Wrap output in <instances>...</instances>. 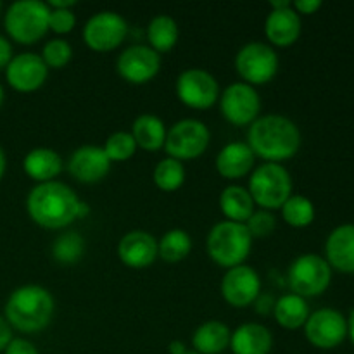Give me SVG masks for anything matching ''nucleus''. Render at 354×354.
<instances>
[{
	"label": "nucleus",
	"mask_w": 354,
	"mask_h": 354,
	"mask_svg": "<svg viewBox=\"0 0 354 354\" xmlns=\"http://www.w3.org/2000/svg\"><path fill=\"white\" fill-rule=\"evenodd\" d=\"M280 209H282V218L290 227L303 228L313 223L315 220V204L301 194L296 196L292 194Z\"/></svg>",
	"instance_id": "nucleus-31"
},
{
	"label": "nucleus",
	"mask_w": 354,
	"mask_h": 354,
	"mask_svg": "<svg viewBox=\"0 0 354 354\" xmlns=\"http://www.w3.org/2000/svg\"><path fill=\"white\" fill-rule=\"evenodd\" d=\"M175 88L178 99L194 109H207L220 99L218 80L203 68H189L180 73Z\"/></svg>",
	"instance_id": "nucleus-12"
},
{
	"label": "nucleus",
	"mask_w": 354,
	"mask_h": 354,
	"mask_svg": "<svg viewBox=\"0 0 354 354\" xmlns=\"http://www.w3.org/2000/svg\"><path fill=\"white\" fill-rule=\"evenodd\" d=\"M254 303H256V310H258L259 313H268V311L273 310V306H275V301H273L270 296H263V294H259L258 299H256Z\"/></svg>",
	"instance_id": "nucleus-41"
},
{
	"label": "nucleus",
	"mask_w": 354,
	"mask_h": 354,
	"mask_svg": "<svg viewBox=\"0 0 354 354\" xmlns=\"http://www.w3.org/2000/svg\"><path fill=\"white\" fill-rule=\"evenodd\" d=\"M185 354H199V353H196V351H187Z\"/></svg>",
	"instance_id": "nucleus-49"
},
{
	"label": "nucleus",
	"mask_w": 354,
	"mask_h": 354,
	"mask_svg": "<svg viewBox=\"0 0 354 354\" xmlns=\"http://www.w3.org/2000/svg\"><path fill=\"white\" fill-rule=\"evenodd\" d=\"M220 109L228 123L245 127L259 118L261 97L249 83H232L223 90V93H220Z\"/></svg>",
	"instance_id": "nucleus-10"
},
{
	"label": "nucleus",
	"mask_w": 354,
	"mask_h": 354,
	"mask_svg": "<svg viewBox=\"0 0 354 354\" xmlns=\"http://www.w3.org/2000/svg\"><path fill=\"white\" fill-rule=\"evenodd\" d=\"M68 169L78 182L95 183L109 173L111 161L99 145H82L73 151L68 161Z\"/></svg>",
	"instance_id": "nucleus-17"
},
{
	"label": "nucleus",
	"mask_w": 354,
	"mask_h": 354,
	"mask_svg": "<svg viewBox=\"0 0 354 354\" xmlns=\"http://www.w3.org/2000/svg\"><path fill=\"white\" fill-rule=\"evenodd\" d=\"M327 263L339 272L354 273V225L346 223L330 232L325 244Z\"/></svg>",
	"instance_id": "nucleus-20"
},
{
	"label": "nucleus",
	"mask_w": 354,
	"mask_h": 354,
	"mask_svg": "<svg viewBox=\"0 0 354 354\" xmlns=\"http://www.w3.org/2000/svg\"><path fill=\"white\" fill-rule=\"evenodd\" d=\"M6 166H7V158H6V152H3V149L0 147V180H2L3 173H6Z\"/></svg>",
	"instance_id": "nucleus-46"
},
{
	"label": "nucleus",
	"mask_w": 354,
	"mask_h": 354,
	"mask_svg": "<svg viewBox=\"0 0 354 354\" xmlns=\"http://www.w3.org/2000/svg\"><path fill=\"white\" fill-rule=\"evenodd\" d=\"M279 54L265 41H249L235 55V68L249 85H265L279 71Z\"/></svg>",
	"instance_id": "nucleus-9"
},
{
	"label": "nucleus",
	"mask_w": 354,
	"mask_h": 354,
	"mask_svg": "<svg viewBox=\"0 0 354 354\" xmlns=\"http://www.w3.org/2000/svg\"><path fill=\"white\" fill-rule=\"evenodd\" d=\"M73 57V47L64 38H52L44 45L41 59L47 64V68L59 69L68 64Z\"/></svg>",
	"instance_id": "nucleus-34"
},
{
	"label": "nucleus",
	"mask_w": 354,
	"mask_h": 354,
	"mask_svg": "<svg viewBox=\"0 0 354 354\" xmlns=\"http://www.w3.org/2000/svg\"><path fill=\"white\" fill-rule=\"evenodd\" d=\"M10 59H12V45L6 37L0 35V69L7 68Z\"/></svg>",
	"instance_id": "nucleus-40"
},
{
	"label": "nucleus",
	"mask_w": 354,
	"mask_h": 354,
	"mask_svg": "<svg viewBox=\"0 0 354 354\" xmlns=\"http://www.w3.org/2000/svg\"><path fill=\"white\" fill-rule=\"evenodd\" d=\"M128 35V23L116 10H99L83 26V40L92 50L107 52L120 47Z\"/></svg>",
	"instance_id": "nucleus-11"
},
{
	"label": "nucleus",
	"mask_w": 354,
	"mask_h": 354,
	"mask_svg": "<svg viewBox=\"0 0 354 354\" xmlns=\"http://www.w3.org/2000/svg\"><path fill=\"white\" fill-rule=\"evenodd\" d=\"M0 10H2V3H0Z\"/></svg>",
	"instance_id": "nucleus-50"
},
{
	"label": "nucleus",
	"mask_w": 354,
	"mask_h": 354,
	"mask_svg": "<svg viewBox=\"0 0 354 354\" xmlns=\"http://www.w3.org/2000/svg\"><path fill=\"white\" fill-rule=\"evenodd\" d=\"M245 227H248L251 237H268L273 234L277 227V220L270 211L259 209L249 216V220L245 221Z\"/></svg>",
	"instance_id": "nucleus-35"
},
{
	"label": "nucleus",
	"mask_w": 354,
	"mask_h": 354,
	"mask_svg": "<svg viewBox=\"0 0 354 354\" xmlns=\"http://www.w3.org/2000/svg\"><path fill=\"white\" fill-rule=\"evenodd\" d=\"M178 23L169 14H158L151 19L147 26L149 47L156 52H168L178 41Z\"/></svg>",
	"instance_id": "nucleus-28"
},
{
	"label": "nucleus",
	"mask_w": 354,
	"mask_h": 354,
	"mask_svg": "<svg viewBox=\"0 0 354 354\" xmlns=\"http://www.w3.org/2000/svg\"><path fill=\"white\" fill-rule=\"evenodd\" d=\"M161 68V55L149 45L135 44L124 48L116 61V71L127 82L142 85L154 78Z\"/></svg>",
	"instance_id": "nucleus-14"
},
{
	"label": "nucleus",
	"mask_w": 354,
	"mask_h": 354,
	"mask_svg": "<svg viewBox=\"0 0 354 354\" xmlns=\"http://www.w3.org/2000/svg\"><path fill=\"white\" fill-rule=\"evenodd\" d=\"M3 354H38V349L26 339H12Z\"/></svg>",
	"instance_id": "nucleus-37"
},
{
	"label": "nucleus",
	"mask_w": 354,
	"mask_h": 354,
	"mask_svg": "<svg viewBox=\"0 0 354 354\" xmlns=\"http://www.w3.org/2000/svg\"><path fill=\"white\" fill-rule=\"evenodd\" d=\"M273 315L280 327L289 328V330H296V328L304 327L308 317H310V306H308L306 299L297 294L290 292L275 301L273 306Z\"/></svg>",
	"instance_id": "nucleus-27"
},
{
	"label": "nucleus",
	"mask_w": 354,
	"mask_h": 354,
	"mask_svg": "<svg viewBox=\"0 0 354 354\" xmlns=\"http://www.w3.org/2000/svg\"><path fill=\"white\" fill-rule=\"evenodd\" d=\"M211 140V131L206 124L196 118H185L173 124L166 133L165 149L168 158L196 159L207 149Z\"/></svg>",
	"instance_id": "nucleus-8"
},
{
	"label": "nucleus",
	"mask_w": 354,
	"mask_h": 354,
	"mask_svg": "<svg viewBox=\"0 0 354 354\" xmlns=\"http://www.w3.org/2000/svg\"><path fill=\"white\" fill-rule=\"evenodd\" d=\"M2 102H3V88L2 85H0V106H2Z\"/></svg>",
	"instance_id": "nucleus-48"
},
{
	"label": "nucleus",
	"mask_w": 354,
	"mask_h": 354,
	"mask_svg": "<svg viewBox=\"0 0 354 354\" xmlns=\"http://www.w3.org/2000/svg\"><path fill=\"white\" fill-rule=\"evenodd\" d=\"M55 303L45 287L28 283L12 290L6 303V320L24 334L40 332L50 324Z\"/></svg>",
	"instance_id": "nucleus-3"
},
{
	"label": "nucleus",
	"mask_w": 354,
	"mask_h": 354,
	"mask_svg": "<svg viewBox=\"0 0 354 354\" xmlns=\"http://www.w3.org/2000/svg\"><path fill=\"white\" fill-rule=\"evenodd\" d=\"M118 256L130 268H147L158 258V239L145 230H131L118 242Z\"/></svg>",
	"instance_id": "nucleus-18"
},
{
	"label": "nucleus",
	"mask_w": 354,
	"mask_h": 354,
	"mask_svg": "<svg viewBox=\"0 0 354 354\" xmlns=\"http://www.w3.org/2000/svg\"><path fill=\"white\" fill-rule=\"evenodd\" d=\"M254 152L245 142H230L216 156V171L225 178H242L252 169Z\"/></svg>",
	"instance_id": "nucleus-22"
},
{
	"label": "nucleus",
	"mask_w": 354,
	"mask_h": 354,
	"mask_svg": "<svg viewBox=\"0 0 354 354\" xmlns=\"http://www.w3.org/2000/svg\"><path fill=\"white\" fill-rule=\"evenodd\" d=\"M48 68L41 55L35 52H23L12 55L6 68L7 83L17 92H35L45 83Z\"/></svg>",
	"instance_id": "nucleus-16"
},
{
	"label": "nucleus",
	"mask_w": 354,
	"mask_h": 354,
	"mask_svg": "<svg viewBox=\"0 0 354 354\" xmlns=\"http://www.w3.org/2000/svg\"><path fill=\"white\" fill-rule=\"evenodd\" d=\"M290 6H292V3H290L289 0H272V2H270V7H272V9H286V7Z\"/></svg>",
	"instance_id": "nucleus-45"
},
{
	"label": "nucleus",
	"mask_w": 354,
	"mask_h": 354,
	"mask_svg": "<svg viewBox=\"0 0 354 354\" xmlns=\"http://www.w3.org/2000/svg\"><path fill=\"white\" fill-rule=\"evenodd\" d=\"M76 16L71 9H50L48 14V30L57 35H66L75 28Z\"/></svg>",
	"instance_id": "nucleus-36"
},
{
	"label": "nucleus",
	"mask_w": 354,
	"mask_h": 354,
	"mask_svg": "<svg viewBox=\"0 0 354 354\" xmlns=\"http://www.w3.org/2000/svg\"><path fill=\"white\" fill-rule=\"evenodd\" d=\"M80 199L66 183H37L26 197V209L31 220L48 230H61L78 220Z\"/></svg>",
	"instance_id": "nucleus-2"
},
{
	"label": "nucleus",
	"mask_w": 354,
	"mask_h": 354,
	"mask_svg": "<svg viewBox=\"0 0 354 354\" xmlns=\"http://www.w3.org/2000/svg\"><path fill=\"white\" fill-rule=\"evenodd\" d=\"M306 339L320 349H334L348 335V320L334 308H322L310 313L304 324Z\"/></svg>",
	"instance_id": "nucleus-13"
},
{
	"label": "nucleus",
	"mask_w": 354,
	"mask_h": 354,
	"mask_svg": "<svg viewBox=\"0 0 354 354\" xmlns=\"http://www.w3.org/2000/svg\"><path fill=\"white\" fill-rule=\"evenodd\" d=\"M245 144L254 156L266 162H280L297 154L301 147V131L290 118L265 114L249 124Z\"/></svg>",
	"instance_id": "nucleus-1"
},
{
	"label": "nucleus",
	"mask_w": 354,
	"mask_h": 354,
	"mask_svg": "<svg viewBox=\"0 0 354 354\" xmlns=\"http://www.w3.org/2000/svg\"><path fill=\"white\" fill-rule=\"evenodd\" d=\"M301 28V16L292 9V6L286 9H272L265 21L266 38L277 47H289L297 41Z\"/></svg>",
	"instance_id": "nucleus-19"
},
{
	"label": "nucleus",
	"mask_w": 354,
	"mask_h": 354,
	"mask_svg": "<svg viewBox=\"0 0 354 354\" xmlns=\"http://www.w3.org/2000/svg\"><path fill=\"white\" fill-rule=\"evenodd\" d=\"M10 341H12V327L6 320V317H0V353L6 351Z\"/></svg>",
	"instance_id": "nucleus-39"
},
{
	"label": "nucleus",
	"mask_w": 354,
	"mask_h": 354,
	"mask_svg": "<svg viewBox=\"0 0 354 354\" xmlns=\"http://www.w3.org/2000/svg\"><path fill=\"white\" fill-rule=\"evenodd\" d=\"M192 249V239L182 228L168 230L158 241V256H161L166 263H178L189 256Z\"/></svg>",
	"instance_id": "nucleus-29"
},
{
	"label": "nucleus",
	"mask_w": 354,
	"mask_h": 354,
	"mask_svg": "<svg viewBox=\"0 0 354 354\" xmlns=\"http://www.w3.org/2000/svg\"><path fill=\"white\" fill-rule=\"evenodd\" d=\"M230 348L234 354H270L273 335L265 325L249 322L232 332Z\"/></svg>",
	"instance_id": "nucleus-21"
},
{
	"label": "nucleus",
	"mask_w": 354,
	"mask_h": 354,
	"mask_svg": "<svg viewBox=\"0 0 354 354\" xmlns=\"http://www.w3.org/2000/svg\"><path fill=\"white\" fill-rule=\"evenodd\" d=\"M154 182L159 189L166 192L180 189L185 182V168L182 161L173 158L161 159L154 168Z\"/></svg>",
	"instance_id": "nucleus-32"
},
{
	"label": "nucleus",
	"mask_w": 354,
	"mask_h": 354,
	"mask_svg": "<svg viewBox=\"0 0 354 354\" xmlns=\"http://www.w3.org/2000/svg\"><path fill=\"white\" fill-rule=\"evenodd\" d=\"M232 332L220 320H207L196 328L192 346L199 354H220L230 346Z\"/></svg>",
	"instance_id": "nucleus-24"
},
{
	"label": "nucleus",
	"mask_w": 354,
	"mask_h": 354,
	"mask_svg": "<svg viewBox=\"0 0 354 354\" xmlns=\"http://www.w3.org/2000/svg\"><path fill=\"white\" fill-rule=\"evenodd\" d=\"M322 7V0H296L292 3V9L297 14H313Z\"/></svg>",
	"instance_id": "nucleus-38"
},
{
	"label": "nucleus",
	"mask_w": 354,
	"mask_h": 354,
	"mask_svg": "<svg viewBox=\"0 0 354 354\" xmlns=\"http://www.w3.org/2000/svg\"><path fill=\"white\" fill-rule=\"evenodd\" d=\"M85 239L78 232H64L52 244V256L61 265H75L83 258Z\"/></svg>",
	"instance_id": "nucleus-30"
},
{
	"label": "nucleus",
	"mask_w": 354,
	"mask_h": 354,
	"mask_svg": "<svg viewBox=\"0 0 354 354\" xmlns=\"http://www.w3.org/2000/svg\"><path fill=\"white\" fill-rule=\"evenodd\" d=\"M131 135L135 138L137 147L145 149V151H158L165 147L166 130L165 121L156 114H140L131 124Z\"/></svg>",
	"instance_id": "nucleus-25"
},
{
	"label": "nucleus",
	"mask_w": 354,
	"mask_h": 354,
	"mask_svg": "<svg viewBox=\"0 0 354 354\" xmlns=\"http://www.w3.org/2000/svg\"><path fill=\"white\" fill-rule=\"evenodd\" d=\"M50 7L41 0H17L9 6L3 17L6 31L12 40L30 45L48 31Z\"/></svg>",
	"instance_id": "nucleus-5"
},
{
	"label": "nucleus",
	"mask_w": 354,
	"mask_h": 354,
	"mask_svg": "<svg viewBox=\"0 0 354 354\" xmlns=\"http://www.w3.org/2000/svg\"><path fill=\"white\" fill-rule=\"evenodd\" d=\"M88 213H90V206L85 203V201L80 199V204H78V218H80V220H82V218H85Z\"/></svg>",
	"instance_id": "nucleus-44"
},
{
	"label": "nucleus",
	"mask_w": 354,
	"mask_h": 354,
	"mask_svg": "<svg viewBox=\"0 0 354 354\" xmlns=\"http://www.w3.org/2000/svg\"><path fill=\"white\" fill-rule=\"evenodd\" d=\"M62 158L57 151L48 147H35L24 156L23 169L37 183L52 182L62 171Z\"/></svg>",
	"instance_id": "nucleus-23"
},
{
	"label": "nucleus",
	"mask_w": 354,
	"mask_h": 354,
	"mask_svg": "<svg viewBox=\"0 0 354 354\" xmlns=\"http://www.w3.org/2000/svg\"><path fill=\"white\" fill-rule=\"evenodd\" d=\"M104 152L109 158V161H127L137 151V144L130 131H114L107 137L104 144Z\"/></svg>",
	"instance_id": "nucleus-33"
},
{
	"label": "nucleus",
	"mask_w": 354,
	"mask_h": 354,
	"mask_svg": "<svg viewBox=\"0 0 354 354\" xmlns=\"http://www.w3.org/2000/svg\"><path fill=\"white\" fill-rule=\"evenodd\" d=\"M221 294L234 308H245L252 304L261 294V280L258 272L249 265L228 268L221 280Z\"/></svg>",
	"instance_id": "nucleus-15"
},
{
	"label": "nucleus",
	"mask_w": 354,
	"mask_h": 354,
	"mask_svg": "<svg viewBox=\"0 0 354 354\" xmlns=\"http://www.w3.org/2000/svg\"><path fill=\"white\" fill-rule=\"evenodd\" d=\"M47 3L50 9H71V7L76 6L75 0H50Z\"/></svg>",
	"instance_id": "nucleus-42"
},
{
	"label": "nucleus",
	"mask_w": 354,
	"mask_h": 354,
	"mask_svg": "<svg viewBox=\"0 0 354 354\" xmlns=\"http://www.w3.org/2000/svg\"><path fill=\"white\" fill-rule=\"evenodd\" d=\"M348 334L351 337V342L354 344V310L349 315V320H348Z\"/></svg>",
	"instance_id": "nucleus-47"
},
{
	"label": "nucleus",
	"mask_w": 354,
	"mask_h": 354,
	"mask_svg": "<svg viewBox=\"0 0 354 354\" xmlns=\"http://www.w3.org/2000/svg\"><path fill=\"white\" fill-rule=\"evenodd\" d=\"M332 268L327 259L318 254L297 256L289 266L287 282L294 294L301 297L318 296L330 286Z\"/></svg>",
	"instance_id": "nucleus-7"
},
{
	"label": "nucleus",
	"mask_w": 354,
	"mask_h": 354,
	"mask_svg": "<svg viewBox=\"0 0 354 354\" xmlns=\"http://www.w3.org/2000/svg\"><path fill=\"white\" fill-rule=\"evenodd\" d=\"M254 201L245 187L242 185H228L220 194V207L221 213L227 216V220L245 223L252 213H254Z\"/></svg>",
	"instance_id": "nucleus-26"
},
{
	"label": "nucleus",
	"mask_w": 354,
	"mask_h": 354,
	"mask_svg": "<svg viewBox=\"0 0 354 354\" xmlns=\"http://www.w3.org/2000/svg\"><path fill=\"white\" fill-rule=\"evenodd\" d=\"M169 353L171 354H185L187 348L182 341H173L169 342Z\"/></svg>",
	"instance_id": "nucleus-43"
},
{
	"label": "nucleus",
	"mask_w": 354,
	"mask_h": 354,
	"mask_svg": "<svg viewBox=\"0 0 354 354\" xmlns=\"http://www.w3.org/2000/svg\"><path fill=\"white\" fill-rule=\"evenodd\" d=\"M248 190L263 209H280L292 196V176L280 162H263L252 171Z\"/></svg>",
	"instance_id": "nucleus-6"
},
{
	"label": "nucleus",
	"mask_w": 354,
	"mask_h": 354,
	"mask_svg": "<svg viewBox=\"0 0 354 354\" xmlns=\"http://www.w3.org/2000/svg\"><path fill=\"white\" fill-rule=\"evenodd\" d=\"M207 254L216 265L223 268L244 265L252 248V237L245 223L218 221L207 234Z\"/></svg>",
	"instance_id": "nucleus-4"
}]
</instances>
